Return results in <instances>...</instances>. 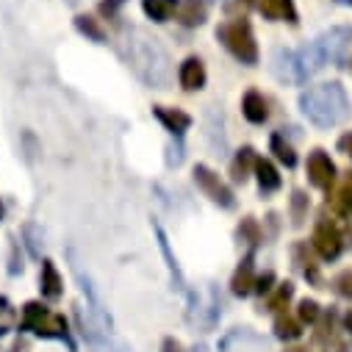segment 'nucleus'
I'll return each instance as SVG.
<instances>
[{"instance_id": "obj_26", "label": "nucleus", "mask_w": 352, "mask_h": 352, "mask_svg": "<svg viewBox=\"0 0 352 352\" xmlns=\"http://www.w3.org/2000/svg\"><path fill=\"white\" fill-rule=\"evenodd\" d=\"M292 294H294V286H292V283H283V286L278 289V294H275V297L270 300V308H272V311L283 308V305H286V302L292 300Z\"/></svg>"}, {"instance_id": "obj_11", "label": "nucleus", "mask_w": 352, "mask_h": 352, "mask_svg": "<svg viewBox=\"0 0 352 352\" xmlns=\"http://www.w3.org/2000/svg\"><path fill=\"white\" fill-rule=\"evenodd\" d=\"M208 12H211V0H184V6L178 9V20L186 28H195L208 20Z\"/></svg>"}, {"instance_id": "obj_1", "label": "nucleus", "mask_w": 352, "mask_h": 352, "mask_svg": "<svg viewBox=\"0 0 352 352\" xmlns=\"http://www.w3.org/2000/svg\"><path fill=\"white\" fill-rule=\"evenodd\" d=\"M125 50H128V61L133 67V72L153 89H166L172 80V64H169V53L164 50V45L150 36L142 28H133L125 36Z\"/></svg>"}, {"instance_id": "obj_36", "label": "nucleus", "mask_w": 352, "mask_h": 352, "mask_svg": "<svg viewBox=\"0 0 352 352\" xmlns=\"http://www.w3.org/2000/svg\"><path fill=\"white\" fill-rule=\"evenodd\" d=\"M0 219H3V206H0Z\"/></svg>"}, {"instance_id": "obj_24", "label": "nucleus", "mask_w": 352, "mask_h": 352, "mask_svg": "<svg viewBox=\"0 0 352 352\" xmlns=\"http://www.w3.org/2000/svg\"><path fill=\"white\" fill-rule=\"evenodd\" d=\"M275 333H278V338H286V341H292V338H300V324L294 322V319H289V316H280L278 322H275Z\"/></svg>"}, {"instance_id": "obj_19", "label": "nucleus", "mask_w": 352, "mask_h": 352, "mask_svg": "<svg viewBox=\"0 0 352 352\" xmlns=\"http://www.w3.org/2000/svg\"><path fill=\"white\" fill-rule=\"evenodd\" d=\"M155 233H158V244H161V252H164V258H166V263H169V272H172V280H175V286H178V289H184L186 283H184L181 267H178V261H175V255H172V250H169V241H166L164 230H161V228H155Z\"/></svg>"}, {"instance_id": "obj_30", "label": "nucleus", "mask_w": 352, "mask_h": 352, "mask_svg": "<svg viewBox=\"0 0 352 352\" xmlns=\"http://www.w3.org/2000/svg\"><path fill=\"white\" fill-rule=\"evenodd\" d=\"M302 208H305V197L300 192H294V222H302Z\"/></svg>"}, {"instance_id": "obj_25", "label": "nucleus", "mask_w": 352, "mask_h": 352, "mask_svg": "<svg viewBox=\"0 0 352 352\" xmlns=\"http://www.w3.org/2000/svg\"><path fill=\"white\" fill-rule=\"evenodd\" d=\"M25 239H28V250H31V255H42V233H39V228L36 225H25Z\"/></svg>"}, {"instance_id": "obj_7", "label": "nucleus", "mask_w": 352, "mask_h": 352, "mask_svg": "<svg viewBox=\"0 0 352 352\" xmlns=\"http://www.w3.org/2000/svg\"><path fill=\"white\" fill-rule=\"evenodd\" d=\"M308 178L316 189H330L336 184V164L324 150H314L308 158Z\"/></svg>"}, {"instance_id": "obj_35", "label": "nucleus", "mask_w": 352, "mask_h": 352, "mask_svg": "<svg viewBox=\"0 0 352 352\" xmlns=\"http://www.w3.org/2000/svg\"><path fill=\"white\" fill-rule=\"evenodd\" d=\"M344 322H346V330L352 333V314H346V319H344Z\"/></svg>"}, {"instance_id": "obj_29", "label": "nucleus", "mask_w": 352, "mask_h": 352, "mask_svg": "<svg viewBox=\"0 0 352 352\" xmlns=\"http://www.w3.org/2000/svg\"><path fill=\"white\" fill-rule=\"evenodd\" d=\"M341 206L352 214V172H349V178H346V184H344V189H341Z\"/></svg>"}, {"instance_id": "obj_21", "label": "nucleus", "mask_w": 352, "mask_h": 352, "mask_svg": "<svg viewBox=\"0 0 352 352\" xmlns=\"http://www.w3.org/2000/svg\"><path fill=\"white\" fill-rule=\"evenodd\" d=\"M272 153H275L286 166H294V164H297V153H294V147L286 144V139H283L280 133L272 136Z\"/></svg>"}, {"instance_id": "obj_2", "label": "nucleus", "mask_w": 352, "mask_h": 352, "mask_svg": "<svg viewBox=\"0 0 352 352\" xmlns=\"http://www.w3.org/2000/svg\"><path fill=\"white\" fill-rule=\"evenodd\" d=\"M300 106H302V114L319 128H333L344 122L349 114V100L338 83L314 86V89H308L300 98Z\"/></svg>"}, {"instance_id": "obj_20", "label": "nucleus", "mask_w": 352, "mask_h": 352, "mask_svg": "<svg viewBox=\"0 0 352 352\" xmlns=\"http://www.w3.org/2000/svg\"><path fill=\"white\" fill-rule=\"evenodd\" d=\"M75 28H78L83 36H89L92 42H103V39H106V31H103L100 23L92 20V17H83V14H80V17L75 20Z\"/></svg>"}, {"instance_id": "obj_17", "label": "nucleus", "mask_w": 352, "mask_h": 352, "mask_svg": "<svg viewBox=\"0 0 352 352\" xmlns=\"http://www.w3.org/2000/svg\"><path fill=\"white\" fill-rule=\"evenodd\" d=\"M230 286H233V294H239V297H247L252 292V286H255V278H252V255H247L241 261V267L236 270Z\"/></svg>"}, {"instance_id": "obj_22", "label": "nucleus", "mask_w": 352, "mask_h": 352, "mask_svg": "<svg viewBox=\"0 0 352 352\" xmlns=\"http://www.w3.org/2000/svg\"><path fill=\"white\" fill-rule=\"evenodd\" d=\"M14 322H17V311L12 308V302L6 297H0V336L14 330Z\"/></svg>"}, {"instance_id": "obj_33", "label": "nucleus", "mask_w": 352, "mask_h": 352, "mask_svg": "<svg viewBox=\"0 0 352 352\" xmlns=\"http://www.w3.org/2000/svg\"><path fill=\"white\" fill-rule=\"evenodd\" d=\"M164 352H184V346L175 341V338H166V341H164Z\"/></svg>"}, {"instance_id": "obj_32", "label": "nucleus", "mask_w": 352, "mask_h": 352, "mask_svg": "<svg viewBox=\"0 0 352 352\" xmlns=\"http://www.w3.org/2000/svg\"><path fill=\"white\" fill-rule=\"evenodd\" d=\"M270 283H272V275L267 272L263 278H258V280H255V289H258V292H270Z\"/></svg>"}, {"instance_id": "obj_37", "label": "nucleus", "mask_w": 352, "mask_h": 352, "mask_svg": "<svg viewBox=\"0 0 352 352\" xmlns=\"http://www.w3.org/2000/svg\"><path fill=\"white\" fill-rule=\"evenodd\" d=\"M67 3H72V6H75V3H78V0H67Z\"/></svg>"}, {"instance_id": "obj_9", "label": "nucleus", "mask_w": 352, "mask_h": 352, "mask_svg": "<svg viewBox=\"0 0 352 352\" xmlns=\"http://www.w3.org/2000/svg\"><path fill=\"white\" fill-rule=\"evenodd\" d=\"M314 247H316V252L324 261L338 258V252H341V233L336 230V225H330L327 219H322L316 225V230H314Z\"/></svg>"}, {"instance_id": "obj_3", "label": "nucleus", "mask_w": 352, "mask_h": 352, "mask_svg": "<svg viewBox=\"0 0 352 352\" xmlns=\"http://www.w3.org/2000/svg\"><path fill=\"white\" fill-rule=\"evenodd\" d=\"M23 327L31 330V333H36V336H42V338H61L72 349V341H69V330H67L64 316L42 308L39 302H28L23 308Z\"/></svg>"}, {"instance_id": "obj_23", "label": "nucleus", "mask_w": 352, "mask_h": 352, "mask_svg": "<svg viewBox=\"0 0 352 352\" xmlns=\"http://www.w3.org/2000/svg\"><path fill=\"white\" fill-rule=\"evenodd\" d=\"M250 164H255V155H252L250 147H244V150L236 155V161H233V178H236V181H244V178H247Z\"/></svg>"}, {"instance_id": "obj_14", "label": "nucleus", "mask_w": 352, "mask_h": 352, "mask_svg": "<svg viewBox=\"0 0 352 352\" xmlns=\"http://www.w3.org/2000/svg\"><path fill=\"white\" fill-rule=\"evenodd\" d=\"M241 111H244V117H247L250 122H255V125L267 122V117H270L267 100H263V95H258V92H247V95H244V100H241Z\"/></svg>"}, {"instance_id": "obj_10", "label": "nucleus", "mask_w": 352, "mask_h": 352, "mask_svg": "<svg viewBox=\"0 0 352 352\" xmlns=\"http://www.w3.org/2000/svg\"><path fill=\"white\" fill-rule=\"evenodd\" d=\"M181 86L186 92H197V89H203L206 86V67H203V61L197 58V56H192V58H186L184 64H181Z\"/></svg>"}, {"instance_id": "obj_18", "label": "nucleus", "mask_w": 352, "mask_h": 352, "mask_svg": "<svg viewBox=\"0 0 352 352\" xmlns=\"http://www.w3.org/2000/svg\"><path fill=\"white\" fill-rule=\"evenodd\" d=\"M142 6H144V14L155 23H166L175 9H178V0H142Z\"/></svg>"}, {"instance_id": "obj_8", "label": "nucleus", "mask_w": 352, "mask_h": 352, "mask_svg": "<svg viewBox=\"0 0 352 352\" xmlns=\"http://www.w3.org/2000/svg\"><path fill=\"white\" fill-rule=\"evenodd\" d=\"M272 61H275V75L280 80H289V83H305L308 80V72H305V67H302V61H300L297 53L278 50Z\"/></svg>"}, {"instance_id": "obj_13", "label": "nucleus", "mask_w": 352, "mask_h": 352, "mask_svg": "<svg viewBox=\"0 0 352 352\" xmlns=\"http://www.w3.org/2000/svg\"><path fill=\"white\" fill-rule=\"evenodd\" d=\"M153 114L166 125V131H172L175 136H181L189 125H192V117L186 111H178V109H164V106H155Z\"/></svg>"}, {"instance_id": "obj_28", "label": "nucleus", "mask_w": 352, "mask_h": 352, "mask_svg": "<svg viewBox=\"0 0 352 352\" xmlns=\"http://www.w3.org/2000/svg\"><path fill=\"white\" fill-rule=\"evenodd\" d=\"M316 316H319V305L314 300H302L300 302V319L302 322H314Z\"/></svg>"}, {"instance_id": "obj_4", "label": "nucleus", "mask_w": 352, "mask_h": 352, "mask_svg": "<svg viewBox=\"0 0 352 352\" xmlns=\"http://www.w3.org/2000/svg\"><path fill=\"white\" fill-rule=\"evenodd\" d=\"M217 36L225 42V47L241 61V64H255L258 61V45H255V36H252V28L247 20H233L228 25H222L217 31Z\"/></svg>"}, {"instance_id": "obj_15", "label": "nucleus", "mask_w": 352, "mask_h": 352, "mask_svg": "<svg viewBox=\"0 0 352 352\" xmlns=\"http://www.w3.org/2000/svg\"><path fill=\"white\" fill-rule=\"evenodd\" d=\"M39 289H42V297H47V300H58V297H61V275L56 272L53 261H42Z\"/></svg>"}, {"instance_id": "obj_12", "label": "nucleus", "mask_w": 352, "mask_h": 352, "mask_svg": "<svg viewBox=\"0 0 352 352\" xmlns=\"http://www.w3.org/2000/svg\"><path fill=\"white\" fill-rule=\"evenodd\" d=\"M258 9L267 20H286L297 23V9L292 0H258Z\"/></svg>"}, {"instance_id": "obj_16", "label": "nucleus", "mask_w": 352, "mask_h": 352, "mask_svg": "<svg viewBox=\"0 0 352 352\" xmlns=\"http://www.w3.org/2000/svg\"><path fill=\"white\" fill-rule=\"evenodd\" d=\"M255 172H258L261 192H278L280 189V175L267 158H255Z\"/></svg>"}, {"instance_id": "obj_31", "label": "nucleus", "mask_w": 352, "mask_h": 352, "mask_svg": "<svg viewBox=\"0 0 352 352\" xmlns=\"http://www.w3.org/2000/svg\"><path fill=\"white\" fill-rule=\"evenodd\" d=\"M125 0H106V3H100V12L103 14H114L117 12V6H122Z\"/></svg>"}, {"instance_id": "obj_6", "label": "nucleus", "mask_w": 352, "mask_h": 352, "mask_svg": "<svg viewBox=\"0 0 352 352\" xmlns=\"http://www.w3.org/2000/svg\"><path fill=\"white\" fill-rule=\"evenodd\" d=\"M195 181H197V186H200L217 206H222V208H233V195H230V189L219 181V175H217V172H211L208 166H197V169H195Z\"/></svg>"}, {"instance_id": "obj_27", "label": "nucleus", "mask_w": 352, "mask_h": 352, "mask_svg": "<svg viewBox=\"0 0 352 352\" xmlns=\"http://www.w3.org/2000/svg\"><path fill=\"white\" fill-rule=\"evenodd\" d=\"M336 292H338L341 297L352 300V272H341V275L336 278Z\"/></svg>"}, {"instance_id": "obj_5", "label": "nucleus", "mask_w": 352, "mask_h": 352, "mask_svg": "<svg viewBox=\"0 0 352 352\" xmlns=\"http://www.w3.org/2000/svg\"><path fill=\"white\" fill-rule=\"evenodd\" d=\"M349 45H352V31L338 25V28H330L327 34H322L316 39V47L322 53L324 61H333V64H344L346 61V53H349Z\"/></svg>"}, {"instance_id": "obj_34", "label": "nucleus", "mask_w": 352, "mask_h": 352, "mask_svg": "<svg viewBox=\"0 0 352 352\" xmlns=\"http://www.w3.org/2000/svg\"><path fill=\"white\" fill-rule=\"evenodd\" d=\"M338 147H341V150H344L346 155H352V133H346V136H344V139L338 142Z\"/></svg>"}]
</instances>
